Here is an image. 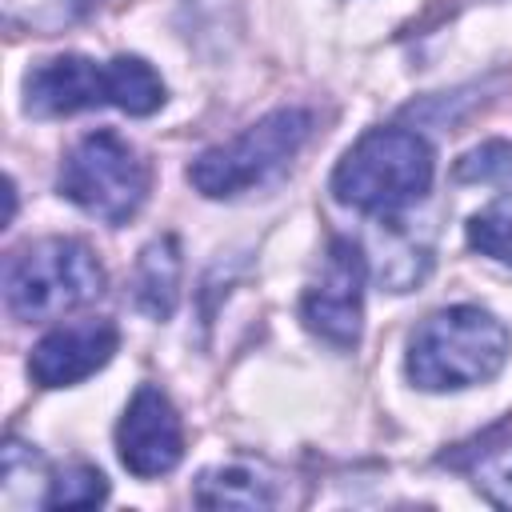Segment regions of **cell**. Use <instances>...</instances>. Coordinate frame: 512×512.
Returning a JSON list of instances; mask_svg holds the SVG:
<instances>
[{
	"mask_svg": "<svg viewBox=\"0 0 512 512\" xmlns=\"http://www.w3.org/2000/svg\"><path fill=\"white\" fill-rule=\"evenodd\" d=\"M508 360L504 324L472 304L432 312L408 340V380L424 392L472 388L492 380Z\"/></svg>",
	"mask_w": 512,
	"mask_h": 512,
	"instance_id": "6da1fadb",
	"label": "cell"
},
{
	"mask_svg": "<svg viewBox=\"0 0 512 512\" xmlns=\"http://www.w3.org/2000/svg\"><path fill=\"white\" fill-rule=\"evenodd\" d=\"M432 148L408 128L364 132L332 172V196L368 216H396L432 188Z\"/></svg>",
	"mask_w": 512,
	"mask_h": 512,
	"instance_id": "7a4b0ae2",
	"label": "cell"
},
{
	"mask_svg": "<svg viewBox=\"0 0 512 512\" xmlns=\"http://www.w3.org/2000/svg\"><path fill=\"white\" fill-rule=\"evenodd\" d=\"M104 292V268L88 244L48 236L4 260V300L16 320H48Z\"/></svg>",
	"mask_w": 512,
	"mask_h": 512,
	"instance_id": "3957f363",
	"label": "cell"
},
{
	"mask_svg": "<svg viewBox=\"0 0 512 512\" xmlns=\"http://www.w3.org/2000/svg\"><path fill=\"white\" fill-rule=\"evenodd\" d=\"M60 192L104 224H128L148 196V160L120 132L96 128L68 148Z\"/></svg>",
	"mask_w": 512,
	"mask_h": 512,
	"instance_id": "277c9868",
	"label": "cell"
},
{
	"mask_svg": "<svg viewBox=\"0 0 512 512\" xmlns=\"http://www.w3.org/2000/svg\"><path fill=\"white\" fill-rule=\"evenodd\" d=\"M308 132H312V116L304 108H276L240 136H232L228 144L200 152L188 168V180L196 184V192L212 200L240 196L264 184L284 160H292L296 148L308 140Z\"/></svg>",
	"mask_w": 512,
	"mask_h": 512,
	"instance_id": "5b68a950",
	"label": "cell"
},
{
	"mask_svg": "<svg viewBox=\"0 0 512 512\" xmlns=\"http://www.w3.org/2000/svg\"><path fill=\"white\" fill-rule=\"evenodd\" d=\"M364 316V252L352 240H332L320 280L304 292L300 320L308 332L336 348H352L360 340Z\"/></svg>",
	"mask_w": 512,
	"mask_h": 512,
	"instance_id": "8992f818",
	"label": "cell"
},
{
	"mask_svg": "<svg viewBox=\"0 0 512 512\" xmlns=\"http://www.w3.org/2000/svg\"><path fill=\"white\" fill-rule=\"evenodd\" d=\"M116 448H120V464L140 480L164 476L180 464L184 428H180L172 400L156 384H140L136 396L128 400L116 424Z\"/></svg>",
	"mask_w": 512,
	"mask_h": 512,
	"instance_id": "52a82bcc",
	"label": "cell"
},
{
	"mask_svg": "<svg viewBox=\"0 0 512 512\" xmlns=\"http://www.w3.org/2000/svg\"><path fill=\"white\" fill-rule=\"evenodd\" d=\"M120 344V332L112 320H76L64 328H52L28 356V376L40 388H68L88 380L96 368L112 360Z\"/></svg>",
	"mask_w": 512,
	"mask_h": 512,
	"instance_id": "ba28073f",
	"label": "cell"
},
{
	"mask_svg": "<svg viewBox=\"0 0 512 512\" xmlns=\"http://www.w3.org/2000/svg\"><path fill=\"white\" fill-rule=\"evenodd\" d=\"M108 104V64L88 56H56L24 76V108L32 116H68Z\"/></svg>",
	"mask_w": 512,
	"mask_h": 512,
	"instance_id": "9c48e42d",
	"label": "cell"
},
{
	"mask_svg": "<svg viewBox=\"0 0 512 512\" xmlns=\"http://www.w3.org/2000/svg\"><path fill=\"white\" fill-rule=\"evenodd\" d=\"M192 500L204 504V508H276L284 500V492L264 468L228 464V468L204 472L196 480Z\"/></svg>",
	"mask_w": 512,
	"mask_h": 512,
	"instance_id": "30bf717a",
	"label": "cell"
},
{
	"mask_svg": "<svg viewBox=\"0 0 512 512\" xmlns=\"http://www.w3.org/2000/svg\"><path fill=\"white\" fill-rule=\"evenodd\" d=\"M176 288H180V248H176L172 236H160V240H152V244L140 252V260H136L132 296H136V304H140L148 316L164 320V316H172V308H176Z\"/></svg>",
	"mask_w": 512,
	"mask_h": 512,
	"instance_id": "8fae6325",
	"label": "cell"
},
{
	"mask_svg": "<svg viewBox=\"0 0 512 512\" xmlns=\"http://www.w3.org/2000/svg\"><path fill=\"white\" fill-rule=\"evenodd\" d=\"M108 104L128 116H148L164 104V80L140 56L108 60Z\"/></svg>",
	"mask_w": 512,
	"mask_h": 512,
	"instance_id": "7c38bea8",
	"label": "cell"
},
{
	"mask_svg": "<svg viewBox=\"0 0 512 512\" xmlns=\"http://www.w3.org/2000/svg\"><path fill=\"white\" fill-rule=\"evenodd\" d=\"M108 496V480L92 468V464H76V468H64L48 496H44V508H92Z\"/></svg>",
	"mask_w": 512,
	"mask_h": 512,
	"instance_id": "4fadbf2b",
	"label": "cell"
},
{
	"mask_svg": "<svg viewBox=\"0 0 512 512\" xmlns=\"http://www.w3.org/2000/svg\"><path fill=\"white\" fill-rule=\"evenodd\" d=\"M468 244L500 264H512V208L496 204L468 220Z\"/></svg>",
	"mask_w": 512,
	"mask_h": 512,
	"instance_id": "5bb4252c",
	"label": "cell"
},
{
	"mask_svg": "<svg viewBox=\"0 0 512 512\" xmlns=\"http://www.w3.org/2000/svg\"><path fill=\"white\" fill-rule=\"evenodd\" d=\"M84 0H4V20L32 32H56L80 16Z\"/></svg>",
	"mask_w": 512,
	"mask_h": 512,
	"instance_id": "9a60e30c",
	"label": "cell"
},
{
	"mask_svg": "<svg viewBox=\"0 0 512 512\" xmlns=\"http://www.w3.org/2000/svg\"><path fill=\"white\" fill-rule=\"evenodd\" d=\"M456 176L460 180H484V184H508L512 188V144L492 140V144L472 148L456 164Z\"/></svg>",
	"mask_w": 512,
	"mask_h": 512,
	"instance_id": "2e32d148",
	"label": "cell"
},
{
	"mask_svg": "<svg viewBox=\"0 0 512 512\" xmlns=\"http://www.w3.org/2000/svg\"><path fill=\"white\" fill-rule=\"evenodd\" d=\"M480 480V488H484V496L492 500V504H500V508H512V444L504 448V452H496V456H488L484 464H480V472H476Z\"/></svg>",
	"mask_w": 512,
	"mask_h": 512,
	"instance_id": "e0dca14e",
	"label": "cell"
}]
</instances>
